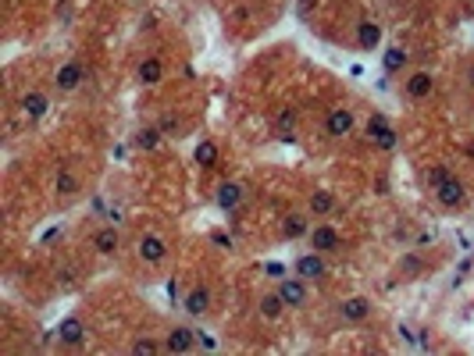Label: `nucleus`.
Listing matches in <instances>:
<instances>
[{"label": "nucleus", "mask_w": 474, "mask_h": 356, "mask_svg": "<svg viewBox=\"0 0 474 356\" xmlns=\"http://www.w3.org/2000/svg\"><path fill=\"white\" fill-rule=\"evenodd\" d=\"M367 139L375 143L378 150H385V154H393L396 146H400V136H396L393 125H389L385 114H371V121H367Z\"/></svg>", "instance_id": "obj_1"}, {"label": "nucleus", "mask_w": 474, "mask_h": 356, "mask_svg": "<svg viewBox=\"0 0 474 356\" xmlns=\"http://www.w3.org/2000/svg\"><path fill=\"white\" fill-rule=\"evenodd\" d=\"M353 132V111L349 107H332L328 111V118H324V136L328 139H342V136H349Z\"/></svg>", "instance_id": "obj_2"}, {"label": "nucleus", "mask_w": 474, "mask_h": 356, "mask_svg": "<svg viewBox=\"0 0 474 356\" xmlns=\"http://www.w3.org/2000/svg\"><path fill=\"white\" fill-rule=\"evenodd\" d=\"M307 239H311V249H318V253H336L342 246V235L332 224H314L311 232H307Z\"/></svg>", "instance_id": "obj_3"}, {"label": "nucleus", "mask_w": 474, "mask_h": 356, "mask_svg": "<svg viewBox=\"0 0 474 356\" xmlns=\"http://www.w3.org/2000/svg\"><path fill=\"white\" fill-rule=\"evenodd\" d=\"M296 275L300 278H307V282H321V278H328V264H324V253H303L300 260H296Z\"/></svg>", "instance_id": "obj_4"}, {"label": "nucleus", "mask_w": 474, "mask_h": 356, "mask_svg": "<svg viewBox=\"0 0 474 356\" xmlns=\"http://www.w3.org/2000/svg\"><path fill=\"white\" fill-rule=\"evenodd\" d=\"M82 78H86V68H82L79 61H65V65L57 68V75H54V82H57L61 93H75V90L82 86Z\"/></svg>", "instance_id": "obj_5"}, {"label": "nucleus", "mask_w": 474, "mask_h": 356, "mask_svg": "<svg viewBox=\"0 0 474 356\" xmlns=\"http://www.w3.org/2000/svg\"><path fill=\"white\" fill-rule=\"evenodd\" d=\"M275 292L282 296L285 306H293V310H296V306L307 303V278H300V275H296V278H282Z\"/></svg>", "instance_id": "obj_6"}, {"label": "nucleus", "mask_w": 474, "mask_h": 356, "mask_svg": "<svg viewBox=\"0 0 474 356\" xmlns=\"http://www.w3.org/2000/svg\"><path fill=\"white\" fill-rule=\"evenodd\" d=\"M435 200H439V207H446V211H453V207H460L464 200H467V189H464V182L460 178H446L439 189H435Z\"/></svg>", "instance_id": "obj_7"}, {"label": "nucleus", "mask_w": 474, "mask_h": 356, "mask_svg": "<svg viewBox=\"0 0 474 356\" xmlns=\"http://www.w3.org/2000/svg\"><path fill=\"white\" fill-rule=\"evenodd\" d=\"M136 253L143 264H161L164 257H168V242H164L161 235H143L139 246H136Z\"/></svg>", "instance_id": "obj_8"}, {"label": "nucleus", "mask_w": 474, "mask_h": 356, "mask_svg": "<svg viewBox=\"0 0 474 356\" xmlns=\"http://www.w3.org/2000/svg\"><path fill=\"white\" fill-rule=\"evenodd\" d=\"M182 310L189 313V317H203V313L211 310V289L207 285H196L185 292V300H182Z\"/></svg>", "instance_id": "obj_9"}, {"label": "nucleus", "mask_w": 474, "mask_h": 356, "mask_svg": "<svg viewBox=\"0 0 474 356\" xmlns=\"http://www.w3.org/2000/svg\"><path fill=\"white\" fill-rule=\"evenodd\" d=\"M57 339L65 346H72V349H79L82 342H86V324H82L79 317H65L57 324Z\"/></svg>", "instance_id": "obj_10"}, {"label": "nucleus", "mask_w": 474, "mask_h": 356, "mask_svg": "<svg viewBox=\"0 0 474 356\" xmlns=\"http://www.w3.org/2000/svg\"><path fill=\"white\" fill-rule=\"evenodd\" d=\"M339 317L342 321H367L371 317V300H364V296H349V300H342L339 303Z\"/></svg>", "instance_id": "obj_11"}, {"label": "nucleus", "mask_w": 474, "mask_h": 356, "mask_svg": "<svg viewBox=\"0 0 474 356\" xmlns=\"http://www.w3.org/2000/svg\"><path fill=\"white\" fill-rule=\"evenodd\" d=\"M431 90H435V75L431 72H414L406 78V96L410 100H428Z\"/></svg>", "instance_id": "obj_12"}, {"label": "nucleus", "mask_w": 474, "mask_h": 356, "mask_svg": "<svg viewBox=\"0 0 474 356\" xmlns=\"http://www.w3.org/2000/svg\"><path fill=\"white\" fill-rule=\"evenodd\" d=\"M193 346H196V331L185 328V324L172 328L168 331V342H164V349H168V353H189Z\"/></svg>", "instance_id": "obj_13"}, {"label": "nucleus", "mask_w": 474, "mask_h": 356, "mask_svg": "<svg viewBox=\"0 0 474 356\" xmlns=\"http://www.w3.org/2000/svg\"><path fill=\"white\" fill-rule=\"evenodd\" d=\"M243 185L239 182H221L218 185V207L225 214H232V211H239V203H243Z\"/></svg>", "instance_id": "obj_14"}, {"label": "nucleus", "mask_w": 474, "mask_h": 356, "mask_svg": "<svg viewBox=\"0 0 474 356\" xmlns=\"http://www.w3.org/2000/svg\"><path fill=\"white\" fill-rule=\"evenodd\" d=\"M118 246H121V235H118V228H114V224L100 228V232L93 235V249H96V253H104V257L118 253Z\"/></svg>", "instance_id": "obj_15"}, {"label": "nucleus", "mask_w": 474, "mask_h": 356, "mask_svg": "<svg viewBox=\"0 0 474 356\" xmlns=\"http://www.w3.org/2000/svg\"><path fill=\"white\" fill-rule=\"evenodd\" d=\"M136 78L143 82V86H157V82L164 78V65L157 57H143L139 68H136Z\"/></svg>", "instance_id": "obj_16"}, {"label": "nucleus", "mask_w": 474, "mask_h": 356, "mask_svg": "<svg viewBox=\"0 0 474 356\" xmlns=\"http://www.w3.org/2000/svg\"><path fill=\"white\" fill-rule=\"evenodd\" d=\"M54 193L57 196H75L79 193V175L72 171V167H57V175H54Z\"/></svg>", "instance_id": "obj_17"}, {"label": "nucleus", "mask_w": 474, "mask_h": 356, "mask_svg": "<svg viewBox=\"0 0 474 356\" xmlns=\"http://www.w3.org/2000/svg\"><path fill=\"white\" fill-rule=\"evenodd\" d=\"M307 232H311L307 214H285L282 218V239H303Z\"/></svg>", "instance_id": "obj_18"}, {"label": "nucleus", "mask_w": 474, "mask_h": 356, "mask_svg": "<svg viewBox=\"0 0 474 356\" xmlns=\"http://www.w3.org/2000/svg\"><path fill=\"white\" fill-rule=\"evenodd\" d=\"M357 43H360V50H378V43H382V25H378V22H360V25H357Z\"/></svg>", "instance_id": "obj_19"}, {"label": "nucleus", "mask_w": 474, "mask_h": 356, "mask_svg": "<svg viewBox=\"0 0 474 356\" xmlns=\"http://www.w3.org/2000/svg\"><path fill=\"white\" fill-rule=\"evenodd\" d=\"M47 111H50V100H47L43 93H25V96H22V114H25L29 121L43 118Z\"/></svg>", "instance_id": "obj_20"}, {"label": "nucleus", "mask_w": 474, "mask_h": 356, "mask_svg": "<svg viewBox=\"0 0 474 356\" xmlns=\"http://www.w3.org/2000/svg\"><path fill=\"white\" fill-rule=\"evenodd\" d=\"M275 132H278V139H285V143H293L296 136V111L293 107H282L278 111V118H275Z\"/></svg>", "instance_id": "obj_21"}, {"label": "nucleus", "mask_w": 474, "mask_h": 356, "mask_svg": "<svg viewBox=\"0 0 474 356\" xmlns=\"http://www.w3.org/2000/svg\"><path fill=\"white\" fill-rule=\"evenodd\" d=\"M307 207H311V214H332L336 211V193L332 189H314Z\"/></svg>", "instance_id": "obj_22"}, {"label": "nucleus", "mask_w": 474, "mask_h": 356, "mask_svg": "<svg viewBox=\"0 0 474 356\" xmlns=\"http://www.w3.org/2000/svg\"><path fill=\"white\" fill-rule=\"evenodd\" d=\"M406 61H410V54H406L403 47H389V50L382 54V68H385V75H396V72L406 68Z\"/></svg>", "instance_id": "obj_23"}, {"label": "nucleus", "mask_w": 474, "mask_h": 356, "mask_svg": "<svg viewBox=\"0 0 474 356\" xmlns=\"http://www.w3.org/2000/svg\"><path fill=\"white\" fill-rule=\"evenodd\" d=\"M161 129H139L136 136H132V146H136V150H143V154H150V150H157V146H161Z\"/></svg>", "instance_id": "obj_24"}, {"label": "nucleus", "mask_w": 474, "mask_h": 356, "mask_svg": "<svg viewBox=\"0 0 474 356\" xmlns=\"http://www.w3.org/2000/svg\"><path fill=\"white\" fill-rule=\"evenodd\" d=\"M193 160H196L200 167H214V164H218V143H211V139L196 143V150H193Z\"/></svg>", "instance_id": "obj_25"}, {"label": "nucleus", "mask_w": 474, "mask_h": 356, "mask_svg": "<svg viewBox=\"0 0 474 356\" xmlns=\"http://www.w3.org/2000/svg\"><path fill=\"white\" fill-rule=\"evenodd\" d=\"M282 310H285V303H282L278 292H267V296L260 300V317H264V321H278Z\"/></svg>", "instance_id": "obj_26"}, {"label": "nucleus", "mask_w": 474, "mask_h": 356, "mask_svg": "<svg viewBox=\"0 0 474 356\" xmlns=\"http://www.w3.org/2000/svg\"><path fill=\"white\" fill-rule=\"evenodd\" d=\"M424 271V260L418 257V253H403L400 257V275H406V278H418Z\"/></svg>", "instance_id": "obj_27"}, {"label": "nucleus", "mask_w": 474, "mask_h": 356, "mask_svg": "<svg viewBox=\"0 0 474 356\" xmlns=\"http://www.w3.org/2000/svg\"><path fill=\"white\" fill-rule=\"evenodd\" d=\"M157 129H161V136H164V139H175V136L182 132V121H178V118H172V114H164V118L157 121Z\"/></svg>", "instance_id": "obj_28"}, {"label": "nucleus", "mask_w": 474, "mask_h": 356, "mask_svg": "<svg viewBox=\"0 0 474 356\" xmlns=\"http://www.w3.org/2000/svg\"><path fill=\"white\" fill-rule=\"evenodd\" d=\"M446 178H449V167H446V164H435V167H431V175H428V185H431V189H439Z\"/></svg>", "instance_id": "obj_29"}, {"label": "nucleus", "mask_w": 474, "mask_h": 356, "mask_svg": "<svg viewBox=\"0 0 474 356\" xmlns=\"http://www.w3.org/2000/svg\"><path fill=\"white\" fill-rule=\"evenodd\" d=\"M157 349H161V346H157L154 339H136V342H132V353H157Z\"/></svg>", "instance_id": "obj_30"}, {"label": "nucleus", "mask_w": 474, "mask_h": 356, "mask_svg": "<svg viewBox=\"0 0 474 356\" xmlns=\"http://www.w3.org/2000/svg\"><path fill=\"white\" fill-rule=\"evenodd\" d=\"M196 342H200L203 349H218V342L211 339V335H207V331H200V335H196Z\"/></svg>", "instance_id": "obj_31"}, {"label": "nucleus", "mask_w": 474, "mask_h": 356, "mask_svg": "<svg viewBox=\"0 0 474 356\" xmlns=\"http://www.w3.org/2000/svg\"><path fill=\"white\" fill-rule=\"evenodd\" d=\"M267 275H275V278H282V275H285V267H282V264H267Z\"/></svg>", "instance_id": "obj_32"}, {"label": "nucleus", "mask_w": 474, "mask_h": 356, "mask_svg": "<svg viewBox=\"0 0 474 356\" xmlns=\"http://www.w3.org/2000/svg\"><path fill=\"white\" fill-rule=\"evenodd\" d=\"M214 242H218V246H229V249H232V239L225 235V232H214Z\"/></svg>", "instance_id": "obj_33"}, {"label": "nucleus", "mask_w": 474, "mask_h": 356, "mask_svg": "<svg viewBox=\"0 0 474 356\" xmlns=\"http://www.w3.org/2000/svg\"><path fill=\"white\" fill-rule=\"evenodd\" d=\"M311 14V0H300V18H307Z\"/></svg>", "instance_id": "obj_34"}, {"label": "nucleus", "mask_w": 474, "mask_h": 356, "mask_svg": "<svg viewBox=\"0 0 474 356\" xmlns=\"http://www.w3.org/2000/svg\"><path fill=\"white\" fill-rule=\"evenodd\" d=\"M467 86H471V90H474V68H471V72H467Z\"/></svg>", "instance_id": "obj_35"}]
</instances>
